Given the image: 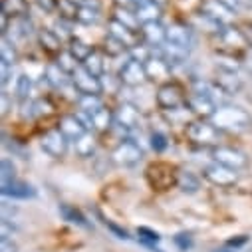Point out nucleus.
<instances>
[{
    "instance_id": "2",
    "label": "nucleus",
    "mask_w": 252,
    "mask_h": 252,
    "mask_svg": "<svg viewBox=\"0 0 252 252\" xmlns=\"http://www.w3.org/2000/svg\"><path fill=\"white\" fill-rule=\"evenodd\" d=\"M155 99H157V105H159L161 109H165V111H175V109H179L181 105L187 103V97H185L183 88H181L179 84H175V82L163 84V86L157 90Z\"/></svg>"
},
{
    "instance_id": "15",
    "label": "nucleus",
    "mask_w": 252,
    "mask_h": 252,
    "mask_svg": "<svg viewBox=\"0 0 252 252\" xmlns=\"http://www.w3.org/2000/svg\"><path fill=\"white\" fill-rule=\"evenodd\" d=\"M145 70H147V78L151 80H165L171 76V64L157 52V56H151L145 62Z\"/></svg>"
},
{
    "instance_id": "1",
    "label": "nucleus",
    "mask_w": 252,
    "mask_h": 252,
    "mask_svg": "<svg viewBox=\"0 0 252 252\" xmlns=\"http://www.w3.org/2000/svg\"><path fill=\"white\" fill-rule=\"evenodd\" d=\"M211 123L219 131L242 133L252 127V115L238 105H219L211 117Z\"/></svg>"
},
{
    "instance_id": "33",
    "label": "nucleus",
    "mask_w": 252,
    "mask_h": 252,
    "mask_svg": "<svg viewBox=\"0 0 252 252\" xmlns=\"http://www.w3.org/2000/svg\"><path fill=\"white\" fill-rule=\"evenodd\" d=\"M76 143V153L80 155V157H84V159H88V157H92L94 155V151H95V139H94V135L88 131L86 135H82L78 141H74Z\"/></svg>"
},
{
    "instance_id": "26",
    "label": "nucleus",
    "mask_w": 252,
    "mask_h": 252,
    "mask_svg": "<svg viewBox=\"0 0 252 252\" xmlns=\"http://www.w3.org/2000/svg\"><path fill=\"white\" fill-rule=\"evenodd\" d=\"M90 117H92V127H95V129H99V131L109 129V127H111V123L115 121V115H113L109 109H105V107L97 109V111L92 113Z\"/></svg>"
},
{
    "instance_id": "9",
    "label": "nucleus",
    "mask_w": 252,
    "mask_h": 252,
    "mask_svg": "<svg viewBox=\"0 0 252 252\" xmlns=\"http://www.w3.org/2000/svg\"><path fill=\"white\" fill-rule=\"evenodd\" d=\"M203 177L217 187H232L238 181V171L224 167L220 163H213V165H207L203 169Z\"/></svg>"
},
{
    "instance_id": "19",
    "label": "nucleus",
    "mask_w": 252,
    "mask_h": 252,
    "mask_svg": "<svg viewBox=\"0 0 252 252\" xmlns=\"http://www.w3.org/2000/svg\"><path fill=\"white\" fill-rule=\"evenodd\" d=\"M107 28H109V36H113V38H117V40H121L127 48H135V46H139L137 44V32H133L131 28H127V26H123L121 22H117L115 18L113 20H109V24H107Z\"/></svg>"
},
{
    "instance_id": "4",
    "label": "nucleus",
    "mask_w": 252,
    "mask_h": 252,
    "mask_svg": "<svg viewBox=\"0 0 252 252\" xmlns=\"http://www.w3.org/2000/svg\"><path fill=\"white\" fill-rule=\"evenodd\" d=\"M187 135L197 145H217L219 143V129L207 121H193L189 123Z\"/></svg>"
},
{
    "instance_id": "18",
    "label": "nucleus",
    "mask_w": 252,
    "mask_h": 252,
    "mask_svg": "<svg viewBox=\"0 0 252 252\" xmlns=\"http://www.w3.org/2000/svg\"><path fill=\"white\" fill-rule=\"evenodd\" d=\"M187 105H189V109L195 111L201 117H213V113L219 109V105L211 97H205V95H199V94L189 95L187 97Z\"/></svg>"
},
{
    "instance_id": "54",
    "label": "nucleus",
    "mask_w": 252,
    "mask_h": 252,
    "mask_svg": "<svg viewBox=\"0 0 252 252\" xmlns=\"http://www.w3.org/2000/svg\"><path fill=\"white\" fill-rule=\"evenodd\" d=\"M250 2H252V0H250Z\"/></svg>"
},
{
    "instance_id": "34",
    "label": "nucleus",
    "mask_w": 252,
    "mask_h": 252,
    "mask_svg": "<svg viewBox=\"0 0 252 252\" xmlns=\"http://www.w3.org/2000/svg\"><path fill=\"white\" fill-rule=\"evenodd\" d=\"M78 105H80V109H82L84 113L92 115V113H95L97 109L103 107V101H101L99 95L90 94V95H80V97H78Z\"/></svg>"
},
{
    "instance_id": "22",
    "label": "nucleus",
    "mask_w": 252,
    "mask_h": 252,
    "mask_svg": "<svg viewBox=\"0 0 252 252\" xmlns=\"http://www.w3.org/2000/svg\"><path fill=\"white\" fill-rule=\"evenodd\" d=\"M157 52L169 62V64H181V62H185L189 56V48H183V46L171 44V42H165L161 48H157Z\"/></svg>"
},
{
    "instance_id": "46",
    "label": "nucleus",
    "mask_w": 252,
    "mask_h": 252,
    "mask_svg": "<svg viewBox=\"0 0 252 252\" xmlns=\"http://www.w3.org/2000/svg\"><path fill=\"white\" fill-rule=\"evenodd\" d=\"M0 105H2V115H6L10 111V97L6 92H2V95H0Z\"/></svg>"
},
{
    "instance_id": "48",
    "label": "nucleus",
    "mask_w": 252,
    "mask_h": 252,
    "mask_svg": "<svg viewBox=\"0 0 252 252\" xmlns=\"http://www.w3.org/2000/svg\"><path fill=\"white\" fill-rule=\"evenodd\" d=\"M72 4H76L78 8L80 6H97V0H70Z\"/></svg>"
},
{
    "instance_id": "49",
    "label": "nucleus",
    "mask_w": 252,
    "mask_h": 252,
    "mask_svg": "<svg viewBox=\"0 0 252 252\" xmlns=\"http://www.w3.org/2000/svg\"><path fill=\"white\" fill-rule=\"evenodd\" d=\"M38 2H40V6H42L46 12H52L54 6H56V0H38Z\"/></svg>"
},
{
    "instance_id": "40",
    "label": "nucleus",
    "mask_w": 252,
    "mask_h": 252,
    "mask_svg": "<svg viewBox=\"0 0 252 252\" xmlns=\"http://www.w3.org/2000/svg\"><path fill=\"white\" fill-rule=\"evenodd\" d=\"M167 147H169L167 135L161 133V131H153V133H151V149H153L155 153H163Z\"/></svg>"
},
{
    "instance_id": "43",
    "label": "nucleus",
    "mask_w": 252,
    "mask_h": 252,
    "mask_svg": "<svg viewBox=\"0 0 252 252\" xmlns=\"http://www.w3.org/2000/svg\"><path fill=\"white\" fill-rule=\"evenodd\" d=\"M220 2H222V4H226V6L236 14V12H240L242 8H246V6H248L250 0H220Z\"/></svg>"
},
{
    "instance_id": "53",
    "label": "nucleus",
    "mask_w": 252,
    "mask_h": 252,
    "mask_svg": "<svg viewBox=\"0 0 252 252\" xmlns=\"http://www.w3.org/2000/svg\"><path fill=\"white\" fill-rule=\"evenodd\" d=\"M248 58H252V48H250V50H248Z\"/></svg>"
},
{
    "instance_id": "45",
    "label": "nucleus",
    "mask_w": 252,
    "mask_h": 252,
    "mask_svg": "<svg viewBox=\"0 0 252 252\" xmlns=\"http://www.w3.org/2000/svg\"><path fill=\"white\" fill-rule=\"evenodd\" d=\"M18 248H16V244L12 242V238H6V236H2L0 238V252H16Z\"/></svg>"
},
{
    "instance_id": "23",
    "label": "nucleus",
    "mask_w": 252,
    "mask_h": 252,
    "mask_svg": "<svg viewBox=\"0 0 252 252\" xmlns=\"http://www.w3.org/2000/svg\"><path fill=\"white\" fill-rule=\"evenodd\" d=\"M177 185H179V189L183 193L195 195V193H199V189H201V179L191 171H181L179 177H177Z\"/></svg>"
},
{
    "instance_id": "8",
    "label": "nucleus",
    "mask_w": 252,
    "mask_h": 252,
    "mask_svg": "<svg viewBox=\"0 0 252 252\" xmlns=\"http://www.w3.org/2000/svg\"><path fill=\"white\" fill-rule=\"evenodd\" d=\"M213 159H215V163H220L234 171H240L248 165V157L242 151H238L234 147H224V145H219L213 149Z\"/></svg>"
},
{
    "instance_id": "29",
    "label": "nucleus",
    "mask_w": 252,
    "mask_h": 252,
    "mask_svg": "<svg viewBox=\"0 0 252 252\" xmlns=\"http://www.w3.org/2000/svg\"><path fill=\"white\" fill-rule=\"evenodd\" d=\"M82 66H84L92 76H95V78H103V74H105V62H103V56H101L99 52H94Z\"/></svg>"
},
{
    "instance_id": "30",
    "label": "nucleus",
    "mask_w": 252,
    "mask_h": 252,
    "mask_svg": "<svg viewBox=\"0 0 252 252\" xmlns=\"http://www.w3.org/2000/svg\"><path fill=\"white\" fill-rule=\"evenodd\" d=\"M18 60V54H16V48H14V42L6 36H2L0 40V62H4L8 66H14Z\"/></svg>"
},
{
    "instance_id": "17",
    "label": "nucleus",
    "mask_w": 252,
    "mask_h": 252,
    "mask_svg": "<svg viewBox=\"0 0 252 252\" xmlns=\"http://www.w3.org/2000/svg\"><path fill=\"white\" fill-rule=\"evenodd\" d=\"M137 20L141 24H149V22H159L161 18V4L153 2V0H139L137 6L133 8Z\"/></svg>"
},
{
    "instance_id": "52",
    "label": "nucleus",
    "mask_w": 252,
    "mask_h": 252,
    "mask_svg": "<svg viewBox=\"0 0 252 252\" xmlns=\"http://www.w3.org/2000/svg\"><path fill=\"white\" fill-rule=\"evenodd\" d=\"M153 2H157V4H161V6H163V4L167 2V0H153Z\"/></svg>"
},
{
    "instance_id": "51",
    "label": "nucleus",
    "mask_w": 252,
    "mask_h": 252,
    "mask_svg": "<svg viewBox=\"0 0 252 252\" xmlns=\"http://www.w3.org/2000/svg\"><path fill=\"white\" fill-rule=\"evenodd\" d=\"M215 252H234V250H230V248H219V250H215Z\"/></svg>"
},
{
    "instance_id": "25",
    "label": "nucleus",
    "mask_w": 252,
    "mask_h": 252,
    "mask_svg": "<svg viewBox=\"0 0 252 252\" xmlns=\"http://www.w3.org/2000/svg\"><path fill=\"white\" fill-rule=\"evenodd\" d=\"M38 40L42 44V48H46L52 54H60L62 52V38L54 32V30H40Z\"/></svg>"
},
{
    "instance_id": "37",
    "label": "nucleus",
    "mask_w": 252,
    "mask_h": 252,
    "mask_svg": "<svg viewBox=\"0 0 252 252\" xmlns=\"http://www.w3.org/2000/svg\"><path fill=\"white\" fill-rule=\"evenodd\" d=\"M76 18L84 24H95L99 20V6H80Z\"/></svg>"
},
{
    "instance_id": "27",
    "label": "nucleus",
    "mask_w": 252,
    "mask_h": 252,
    "mask_svg": "<svg viewBox=\"0 0 252 252\" xmlns=\"http://www.w3.org/2000/svg\"><path fill=\"white\" fill-rule=\"evenodd\" d=\"M70 52L74 54V58L80 62V64H84V62L95 52L90 44H86L84 40H80V38H70Z\"/></svg>"
},
{
    "instance_id": "41",
    "label": "nucleus",
    "mask_w": 252,
    "mask_h": 252,
    "mask_svg": "<svg viewBox=\"0 0 252 252\" xmlns=\"http://www.w3.org/2000/svg\"><path fill=\"white\" fill-rule=\"evenodd\" d=\"M173 240H175V244H177L183 252L191 250V246H193V238H191V234H189V232H179Z\"/></svg>"
},
{
    "instance_id": "35",
    "label": "nucleus",
    "mask_w": 252,
    "mask_h": 252,
    "mask_svg": "<svg viewBox=\"0 0 252 252\" xmlns=\"http://www.w3.org/2000/svg\"><path fill=\"white\" fill-rule=\"evenodd\" d=\"M12 181H16V167L8 157H4L0 161V185H8Z\"/></svg>"
},
{
    "instance_id": "44",
    "label": "nucleus",
    "mask_w": 252,
    "mask_h": 252,
    "mask_svg": "<svg viewBox=\"0 0 252 252\" xmlns=\"http://www.w3.org/2000/svg\"><path fill=\"white\" fill-rule=\"evenodd\" d=\"M0 86L2 88H6V84L10 82V76H12V66H8V64H4V62H0Z\"/></svg>"
},
{
    "instance_id": "39",
    "label": "nucleus",
    "mask_w": 252,
    "mask_h": 252,
    "mask_svg": "<svg viewBox=\"0 0 252 252\" xmlns=\"http://www.w3.org/2000/svg\"><path fill=\"white\" fill-rule=\"evenodd\" d=\"M125 50H129V48L125 46L121 40H117V38H113V36L107 34V38H105V52H107V54H111V56H119V54H123Z\"/></svg>"
},
{
    "instance_id": "16",
    "label": "nucleus",
    "mask_w": 252,
    "mask_h": 252,
    "mask_svg": "<svg viewBox=\"0 0 252 252\" xmlns=\"http://www.w3.org/2000/svg\"><path fill=\"white\" fill-rule=\"evenodd\" d=\"M217 84L226 92V95H234L242 88V80L234 72V68H219L217 72Z\"/></svg>"
},
{
    "instance_id": "14",
    "label": "nucleus",
    "mask_w": 252,
    "mask_h": 252,
    "mask_svg": "<svg viewBox=\"0 0 252 252\" xmlns=\"http://www.w3.org/2000/svg\"><path fill=\"white\" fill-rule=\"evenodd\" d=\"M0 193H2L4 197H10V199L24 201V199H32L36 195V189L26 181H18L16 179V181H12L8 185H0Z\"/></svg>"
},
{
    "instance_id": "12",
    "label": "nucleus",
    "mask_w": 252,
    "mask_h": 252,
    "mask_svg": "<svg viewBox=\"0 0 252 252\" xmlns=\"http://www.w3.org/2000/svg\"><path fill=\"white\" fill-rule=\"evenodd\" d=\"M58 129L64 133L70 141H78L82 135L88 133V127H86V123L80 119V115H64L60 119V127Z\"/></svg>"
},
{
    "instance_id": "36",
    "label": "nucleus",
    "mask_w": 252,
    "mask_h": 252,
    "mask_svg": "<svg viewBox=\"0 0 252 252\" xmlns=\"http://www.w3.org/2000/svg\"><path fill=\"white\" fill-rule=\"evenodd\" d=\"M30 90H32V80L30 76L26 74H20L16 78V88H14V94L20 101H28V95H30Z\"/></svg>"
},
{
    "instance_id": "32",
    "label": "nucleus",
    "mask_w": 252,
    "mask_h": 252,
    "mask_svg": "<svg viewBox=\"0 0 252 252\" xmlns=\"http://www.w3.org/2000/svg\"><path fill=\"white\" fill-rule=\"evenodd\" d=\"M56 64L64 70L68 76H72L78 68H80V62L74 58V54L70 52V50H64V52H60L58 54V60H56Z\"/></svg>"
},
{
    "instance_id": "28",
    "label": "nucleus",
    "mask_w": 252,
    "mask_h": 252,
    "mask_svg": "<svg viewBox=\"0 0 252 252\" xmlns=\"http://www.w3.org/2000/svg\"><path fill=\"white\" fill-rule=\"evenodd\" d=\"M2 12L6 16L12 18H20V16H28V2L26 0H2Z\"/></svg>"
},
{
    "instance_id": "21",
    "label": "nucleus",
    "mask_w": 252,
    "mask_h": 252,
    "mask_svg": "<svg viewBox=\"0 0 252 252\" xmlns=\"http://www.w3.org/2000/svg\"><path fill=\"white\" fill-rule=\"evenodd\" d=\"M58 211H60V217L64 219V220H68L70 224H76V226H82V228H92V224H90V220L86 219V215H84L80 209H76L74 205L62 203V205L58 207Z\"/></svg>"
},
{
    "instance_id": "47",
    "label": "nucleus",
    "mask_w": 252,
    "mask_h": 252,
    "mask_svg": "<svg viewBox=\"0 0 252 252\" xmlns=\"http://www.w3.org/2000/svg\"><path fill=\"white\" fill-rule=\"evenodd\" d=\"M115 2H117V6H123V8H129V10H133V8L137 6L139 0H115Z\"/></svg>"
},
{
    "instance_id": "38",
    "label": "nucleus",
    "mask_w": 252,
    "mask_h": 252,
    "mask_svg": "<svg viewBox=\"0 0 252 252\" xmlns=\"http://www.w3.org/2000/svg\"><path fill=\"white\" fill-rule=\"evenodd\" d=\"M137 236H139V240H141L143 244H147L149 248H153L155 244L161 242V234H159L157 230L149 228V226H139V228H137Z\"/></svg>"
},
{
    "instance_id": "3",
    "label": "nucleus",
    "mask_w": 252,
    "mask_h": 252,
    "mask_svg": "<svg viewBox=\"0 0 252 252\" xmlns=\"http://www.w3.org/2000/svg\"><path fill=\"white\" fill-rule=\"evenodd\" d=\"M143 159V151L135 141L125 139L111 151V161L119 167H133Z\"/></svg>"
},
{
    "instance_id": "20",
    "label": "nucleus",
    "mask_w": 252,
    "mask_h": 252,
    "mask_svg": "<svg viewBox=\"0 0 252 252\" xmlns=\"http://www.w3.org/2000/svg\"><path fill=\"white\" fill-rule=\"evenodd\" d=\"M141 34H143L147 46L161 48V46L167 42V28H163L161 22H149V24H143Z\"/></svg>"
},
{
    "instance_id": "10",
    "label": "nucleus",
    "mask_w": 252,
    "mask_h": 252,
    "mask_svg": "<svg viewBox=\"0 0 252 252\" xmlns=\"http://www.w3.org/2000/svg\"><path fill=\"white\" fill-rule=\"evenodd\" d=\"M201 12H203V16L215 20V22L220 24V26L226 24V22L234 16V12H232L226 4H222L220 0H205L203 6H201Z\"/></svg>"
},
{
    "instance_id": "24",
    "label": "nucleus",
    "mask_w": 252,
    "mask_h": 252,
    "mask_svg": "<svg viewBox=\"0 0 252 252\" xmlns=\"http://www.w3.org/2000/svg\"><path fill=\"white\" fill-rule=\"evenodd\" d=\"M46 82L52 88H64L68 84V74L62 70L58 64H48L46 66Z\"/></svg>"
},
{
    "instance_id": "5",
    "label": "nucleus",
    "mask_w": 252,
    "mask_h": 252,
    "mask_svg": "<svg viewBox=\"0 0 252 252\" xmlns=\"http://www.w3.org/2000/svg\"><path fill=\"white\" fill-rule=\"evenodd\" d=\"M68 137L62 133L60 129H50L42 135L40 139V145H42V151L54 159H60V157H66L68 153Z\"/></svg>"
},
{
    "instance_id": "42",
    "label": "nucleus",
    "mask_w": 252,
    "mask_h": 252,
    "mask_svg": "<svg viewBox=\"0 0 252 252\" xmlns=\"http://www.w3.org/2000/svg\"><path fill=\"white\" fill-rule=\"evenodd\" d=\"M103 224H105V226H107V228H109V230H111V232H113L117 238H123V240H127V238H129L127 230H123L121 226H117L113 220H107V219H103Z\"/></svg>"
},
{
    "instance_id": "50",
    "label": "nucleus",
    "mask_w": 252,
    "mask_h": 252,
    "mask_svg": "<svg viewBox=\"0 0 252 252\" xmlns=\"http://www.w3.org/2000/svg\"><path fill=\"white\" fill-rule=\"evenodd\" d=\"M246 240H248L246 236H240V238H232V240H228L226 244H228V246H234V248H238V246L246 244Z\"/></svg>"
},
{
    "instance_id": "31",
    "label": "nucleus",
    "mask_w": 252,
    "mask_h": 252,
    "mask_svg": "<svg viewBox=\"0 0 252 252\" xmlns=\"http://www.w3.org/2000/svg\"><path fill=\"white\" fill-rule=\"evenodd\" d=\"M113 18H115L117 22H121L123 26L131 28L133 32H137V28H139V20H137L135 12H133V10H129V8L117 6V8H115V14H113Z\"/></svg>"
},
{
    "instance_id": "7",
    "label": "nucleus",
    "mask_w": 252,
    "mask_h": 252,
    "mask_svg": "<svg viewBox=\"0 0 252 252\" xmlns=\"http://www.w3.org/2000/svg\"><path fill=\"white\" fill-rule=\"evenodd\" d=\"M72 84L76 88V92H80L82 95H99L103 92V86H101V78H95L92 76L84 66H80L74 74H72Z\"/></svg>"
},
{
    "instance_id": "6",
    "label": "nucleus",
    "mask_w": 252,
    "mask_h": 252,
    "mask_svg": "<svg viewBox=\"0 0 252 252\" xmlns=\"http://www.w3.org/2000/svg\"><path fill=\"white\" fill-rule=\"evenodd\" d=\"M145 80H147L145 64L139 62V60H135V58L127 60L119 70V82L125 84V86H129V88L141 86V84H145Z\"/></svg>"
},
{
    "instance_id": "11",
    "label": "nucleus",
    "mask_w": 252,
    "mask_h": 252,
    "mask_svg": "<svg viewBox=\"0 0 252 252\" xmlns=\"http://www.w3.org/2000/svg\"><path fill=\"white\" fill-rule=\"evenodd\" d=\"M141 113L133 103H121L119 109L115 111V123L123 129H135L139 127Z\"/></svg>"
},
{
    "instance_id": "13",
    "label": "nucleus",
    "mask_w": 252,
    "mask_h": 252,
    "mask_svg": "<svg viewBox=\"0 0 252 252\" xmlns=\"http://www.w3.org/2000/svg\"><path fill=\"white\" fill-rule=\"evenodd\" d=\"M167 42L179 44V46H183V48L191 50V46H193V30L189 28L187 24L173 22L171 26H167Z\"/></svg>"
}]
</instances>
